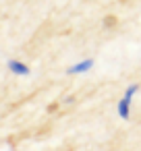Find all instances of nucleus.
<instances>
[{"mask_svg": "<svg viewBox=\"0 0 141 151\" xmlns=\"http://www.w3.org/2000/svg\"><path fill=\"white\" fill-rule=\"evenodd\" d=\"M56 110H58V104H50L48 106V112H56Z\"/></svg>", "mask_w": 141, "mask_h": 151, "instance_id": "5", "label": "nucleus"}, {"mask_svg": "<svg viewBox=\"0 0 141 151\" xmlns=\"http://www.w3.org/2000/svg\"><path fill=\"white\" fill-rule=\"evenodd\" d=\"M137 91H139V85L133 83V85H129V87L124 89V95L118 99L116 112H118V116H120L122 120H129V118H131V104H133V97L137 95Z\"/></svg>", "mask_w": 141, "mask_h": 151, "instance_id": "1", "label": "nucleus"}, {"mask_svg": "<svg viewBox=\"0 0 141 151\" xmlns=\"http://www.w3.org/2000/svg\"><path fill=\"white\" fill-rule=\"evenodd\" d=\"M7 66H9V70H11L13 75H17V77H29V75H31V68H29L25 62H21V60L11 58V60L7 62Z\"/></svg>", "mask_w": 141, "mask_h": 151, "instance_id": "2", "label": "nucleus"}, {"mask_svg": "<svg viewBox=\"0 0 141 151\" xmlns=\"http://www.w3.org/2000/svg\"><path fill=\"white\" fill-rule=\"evenodd\" d=\"M116 25H118V19H116L114 15H106V17L102 19V27H104V29H114Z\"/></svg>", "mask_w": 141, "mask_h": 151, "instance_id": "4", "label": "nucleus"}, {"mask_svg": "<svg viewBox=\"0 0 141 151\" xmlns=\"http://www.w3.org/2000/svg\"><path fill=\"white\" fill-rule=\"evenodd\" d=\"M95 64V60L93 58H87V60H81V62H77V64H73V66H69L67 68V75H81V73H87L91 66Z\"/></svg>", "mask_w": 141, "mask_h": 151, "instance_id": "3", "label": "nucleus"}]
</instances>
